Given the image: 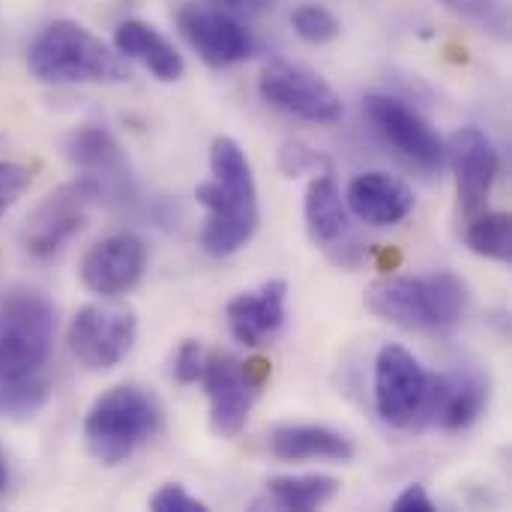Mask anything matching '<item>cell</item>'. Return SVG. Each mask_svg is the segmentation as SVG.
<instances>
[{
	"label": "cell",
	"mask_w": 512,
	"mask_h": 512,
	"mask_svg": "<svg viewBox=\"0 0 512 512\" xmlns=\"http://www.w3.org/2000/svg\"><path fill=\"white\" fill-rule=\"evenodd\" d=\"M195 198L207 207L201 246L213 258L240 252L258 231V186L243 147L219 135L210 147V180L198 183Z\"/></svg>",
	"instance_id": "1"
},
{
	"label": "cell",
	"mask_w": 512,
	"mask_h": 512,
	"mask_svg": "<svg viewBox=\"0 0 512 512\" xmlns=\"http://www.w3.org/2000/svg\"><path fill=\"white\" fill-rule=\"evenodd\" d=\"M27 69L45 84H117L129 78L126 57L69 18L51 21L36 33L27 48Z\"/></svg>",
	"instance_id": "2"
},
{
	"label": "cell",
	"mask_w": 512,
	"mask_h": 512,
	"mask_svg": "<svg viewBox=\"0 0 512 512\" xmlns=\"http://www.w3.org/2000/svg\"><path fill=\"white\" fill-rule=\"evenodd\" d=\"M162 402L138 384L105 390L84 417V444L99 465H123L162 429Z\"/></svg>",
	"instance_id": "3"
},
{
	"label": "cell",
	"mask_w": 512,
	"mask_h": 512,
	"mask_svg": "<svg viewBox=\"0 0 512 512\" xmlns=\"http://www.w3.org/2000/svg\"><path fill=\"white\" fill-rule=\"evenodd\" d=\"M366 306L405 330H450L465 318L468 288L456 273L432 276H390L366 291Z\"/></svg>",
	"instance_id": "4"
},
{
	"label": "cell",
	"mask_w": 512,
	"mask_h": 512,
	"mask_svg": "<svg viewBox=\"0 0 512 512\" xmlns=\"http://www.w3.org/2000/svg\"><path fill=\"white\" fill-rule=\"evenodd\" d=\"M54 330V303L36 288H12L0 303V384L39 375L51 354Z\"/></svg>",
	"instance_id": "5"
},
{
	"label": "cell",
	"mask_w": 512,
	"mask_h": 512,
	"mask_svg": "<svg viewBox=\"0 0 512 512\" xmlns=\"http://www.w3.org/2000/svg\"><path fill=\"white\" fill-rule=\"evenodd\" d=\"M99 198H102L99 183L87 174L51 189L24 222V231H21L24 252L36 261L54 258L84 228L90 207Z\"/></svg>",
	"instance_id": "6"
},
{
	"label": "cell",
	"mask_w": 512,
	"mask_h": 512,
	"mask_svg": "<svg viewBox=\"0 0 512 512\" xmlns=\"http://www.w3.org/2000/svg\"><path fill=\"white\" fill-rule=\"evenodd\" d=\"M267 378H270V363L261 357L246 363L231 354L207 357L201 381L210 399V429L219 438H234L243 432Z\"/></svg>",
	"instance_id": "7"
},
{
	"label": "cell",
	"mask_w": 512,
	"mask_h": 512,
	"mask_svg": "<svg viewBox=\"0 0 512 512\" xmlns=\"http://www.w3.org/2000/svg\"><path fill=\"white\" fill-rule=\"evenodd\" d=\"M258 93L267 105L306 123H336L345 114V105L330 81H324L309 66L282 57L264 63Z\"/></svg>",
	"instance_id": "8"
},
{
	"label": "cell",
	"mask_w": 512,
	"mask_h": 512,
	"mask_svg": "<svg viewBox=\"0 0 512 512\" xmlns=\"http://www.w3.org/2000/svg\"><path fill=\"white\" fill-rule=\"evenodd\" d=\"M138 318L129 306L90 303L81 306L69 324V354L90 372L114 369L135 345Z\"/></svg>",
	"instance_id": "9"
},
{
	"label": "cell",
	"mask_w": 512,
	"mask_h": 512,
	"mask_svg": "<svg viewBox=\"0 0 512 512\" xmlns=\"http://www.w3.org/2000/svg\"><path fill=\"white\" fill-rule=\"evenodd\" d=\"M429 393V375L402 345H384L375 360V408L387 426L411 429Z\"/></svg>",
	"instance_id": "10"
},
{
	"label": "cell",
	"mask_w": 512,
	"mask_h": 512,
	"mask_svg": "<svg viewBox=\"0 0 512 512\" xmlns=\"http://www.w3.org/2000/svg\"><path fill=\"white\" fill-rule=\"evenodd\" d=\"M363 111L378 135L393 144L408 162L420 165L423 171H441L447 159V147L441 135L402 99L387 93H369L363 99Z\"/></svg>",
	"instance_id": "11"
},
{
	"label": "cell",
	"mask_w": 512,
	"mask_h": 512,
	"mask_svg": "<svg viewBox=\"0 0 512 512\" xmlns=\"http://www.w3.org/2000/svg\"><path fill=\"white\" fill-rule=\"evenodd\" d=\"M492 384L480 369H456L429 378L426 402L417 414V429L435 426L444 432H462L474 426L489 408Z\"/></svg>",
	"instance_id": "12"
},
{
	"label": "cell",
	"mask_w": 512,
	"mask_h": 512,
	"mask_svg": "<svg viewBox=\"0 0 512 512\" xmlns=\"http://www.w3.org/2000/svg\"><path fill=\"white\" fill-rule=\"evenodd\" d=\"M303 219L309 240L321 246L333 264L339 267H357L363 261V243L351 231L348 222V207L342 201V192L330 174H321L309 183L306 189V204H303Z\"/></svg>",
	"instance_id": "13"
},
{
	"label": "cell",
	"mask_w": 512,
	"mask_h": 512,
	"mask_svg": "<svg viewBox=\"0 0 512 512\" xmlns=\"http://www.w3.org/2000/svg\"><path fill=\"white\" fill-rule=\"evenodd\" d=\"M447 156L456 174V192H459V210L465 213V219H474L483 213L501 159L495 144L489 141V135L477 126H462L459 132H453L450 144H447Z\"/></svg>",
	"instance_id": "14"
},
{
	"label": "cell",
	"mask_w": 512,
	"mask_h": 512,
	"mask_svg": "<svg viewBox=\"0 0 512 512\" xmlns=\"http://www.w3.org/2000/svg\"><path fill=\"white\" fill-rule=\"evenodd\" d=\"M147 267V246L135 234H114L87 249L81 261V282L99 297H120L132 291Z\"/></svg>",
	"instance_id": "15"
},
{
	"label": "cell",
	"mask_w": 512,
	"mask_h": 512,
	"mask_svg": "<svg viewBox=\"0 0 512 512\" xmlns=\"http://www.w3.org/2000/svg\"><path fill=\"white\" fill-rule=\"evenodd\" d=\"M177 27L198 57L216 69L234 66L252 54V36L231 15L210 6H183L177 12Z\"/></svg>",
	"instance_id": "16"
},
{
	"label": "cell",
	"mask_w": 512,
	"mask_h": 512,
	"mask_svg": "<svg viewBox=\"0 0 512 512\" xmlns=\"http://www.w3.org/2000/svg\"><path fill=\"white\" fill-rule=\"evenodd\" d=\"M66 156L75 168L99 183L102 195L132 198V174L120 141L105 126H81L66 138Z\"/></svg>",
	"instance_id": "17"
},
{
	"label": "cell",
	"mask_w": 512,
	"mask_h": 512,
	"mask_svg": "<svg viewBox=\"0 0 512 512\" xmlns=\"http://www.w3.org/2000/svg\"><path fill=\"white\" fill-rule=\"evenodd\" d=\"M345 207L366 225L390 228L411 216L414 192L408 189V183L387 171H366L351 180L345 192Z\"/></svg>",
	"instance_id": "18"
},
{
	"label": "cell",
	"mask_w": 512,
	"mask_h": 512,
	"mask_svg": "<svg viewBox=\"0 0 512 512\" xmlns=\"http://www.w3.org/2000/svg\"><path fill=\"white\" fill-rule=\"evenodd\" d=\"M285 297H288V285L282 279H270L255 291L237 294L225 306V318L234 339L249 348L264 345L285 321Z\"/></svg>",
	"instance_id": "19"
},
{
	"label": "cell",
	"mask_w": 512,
	"mask_h": 512,
	"mask_svg": "<svg viewBox=\"0 0 512 512\" xmlns=\"http://www.w3.org/2000/svg\"><path fill=\"white\" fill-rule=\"evenodd\" d=\"M114 48L126 60H138L159 81H180L186 72L183 54L147 21L129 18L114 30Z\"/></svg>",
	"instance_id": "20"
},
{
	"label": "cell",
	"mask_w": 512,
	"mask_h": 512,
	"mask_svg": "<svg viewBox=\"0 0 512 512\" xmlns=\"http://www.w3.org/2000/svg\"><path fill=\"white\" fill-rule=\"evenodd\" d=\"M270 453L282 462H309V459H327V462H351L354 444L336 429L327 426H276L270 432Z\"/></svg>",
	"instance_id": "21"
},
{
	"label": "cell",
	"mask_w": 512,
	"mask_h": 512,
	"mask_svg": "<svg viewBox=\"0 0 512 512\" xmlns=\"http://www.w3.org/2000/svg\"><path fill=\"white\" fill-rule=\"evenodd\" d=\"M339 495V480L327 474H303V477H273L267 483V498L273 507L294 512H312L330 504Z\"/></svg>",
	"instance_id": "22"
},
{
	"label": "cell",
	"mask_w": 512,
	"mask_h": 512,
	"mask_svg": "<svg viewBox=\"0 0 512 512\" xmlns=\"http://www.w3.org/2000/svg\"><path fill=\"white\" fill-rule=\"evenodd\" d=\"M468 231L465 240L471 246V252L489 258V261H501L510 264L512 258V219L510 213H480L474 219H468Z\"/></svg>",
	"instance_id": "23"
},
{
	"label": "cell",
	"mask_w": 512,
	"mask_h": 512,
	"mask_svg": "<svg viewBox=\"0 0 512 512\" xmlns=\"http://www.w3.org/2000/svg\"><path fill=\"white\" fill-rule=\"evenodd\" d=\"M291 27L300 39L312 42V45H324V42H333L339 33H342V24L339 18L324 9V6H315V3H303L291 12Z\"/></svg>",
	"instance_id": "24"
},
{
	"label": "cell",
	"mask_w": 512,
	"mask_h": 512,
	"mask_svg": "<svg viewBox=\"0 0 512 512\" xmlns=\"http://www.w3.org/2000/svg\"><path fill=\"white\" fill-rule=\"evenodd\" d=\"M441 6H447L450 12L489 27V30H504L507 27V6L504 0H438Z\"/></svg>",
	"instance_id": "25"
},
{
	"label": "cell",
	"mask_w": 512,
	"mask_h": 512,
	"mask_svg": "<svg viewBox=\"0 0 512 512\" xmlns=\"http://www.w3.org/2000/svg\"><path fill=\"white\" fill-rule=\"evenodd\" d=\"M33 174L27 165L21 162H9V159H0V219L12 210V204L27 192Z\"/></svg>",
	"instance_id": "26"
},
{
	"label": "cell",
	"mask_w": 512,
	"mask_h": 512,
	"mask_svg": "<svg viewBox=\"0 0 512 512\" xmlns=\"http://www.w3.org/2000/svg\"><path fill=\"white\" fill-rule=\"evenodd\" d=\"M279 165H282V171H285L288 177H297V174L324 168L327 159H324L321 153L309 150V147L300 144V141H288V144H282V150H279Z\"/></svg>",
	"instance_id": "27"
},
{
	"label": "cell",
	"mask_w": 512,
	"mask_h": 512,
	"mask_svg": "<svg viewBox=\"0 0 512 512\" xmlns=\"http://www.w3.org/2000/svg\"><path fill=\"white\" fill-rule=\"evenodd\" d=\"M204 363H207V354L198 342L186 339L177 354H174V378L180 384H198L201 375H204Z\"/></svg>",
	"instance_id": "28"
},
{
	"label": "cell",
	"mask_w": 512,
	"mask_h": 512,
	"mask_svg": "<svg viewBox=\"0 0 512 512\" xmlns=\"http://www.w3.org/2000/svg\"><path fill=\"white\" fill-rule=\"evenodd\" d=\"M150 510L156 512H207V504L198 501L195 495H189L183 486L168 483L162 486L153 498H150Z\"/></svg>",
	"instance_id": "29"
},
{
	"label": "cell",
	"mask_w": 512,
	"mask_h": 512,
	"mask_svg": "<svg viewBox=\"0 0 512 512\" xmlns=\"http://www.w3.org/2000/svg\"><path fill=\"white\" fill-rule=\"evenodd\" d=\"M393 510L396 512H435V504H432V498H429V492L420 486V483H414V486H408L396 501H393Z\"/></svg>",
	"instance_id": "30"
},
{
	"label": "cell",
	"mask_w": 512,
	"mask_h": 512,
	"mask_svg": "<svg viewBox=\"0 0 512 512\" xmlns=\"http://www.w3.org/2000/svg\"><path fill=\"white\" fill-rule=\"evenodd\" d=\"M213 3L222 6V9L240 12V15H261L264 9L273 6V0H213Z\"/></svg>",
	"instance_id": "31"
},
{
	"label": "cell",
	"mask_w": 512,
	"mask_h": 512,
	"mask_svg": "<svg viewBox=\"0 0 512 512\" xmlns=\"http://www.w3.org/2000/svg\"><path fill=\"white\" fill-rule=\"evenodd\" d=\"M3 486H6V468H3V459H0V492H3Z\"/></svg>",
	"instance_id": "32"
},
{
	"label": "cell",
	"mask_w": 512,
	"mask_h": 512,
	"mask_svg": "<svg viewBox=\"0 0 512 512\" xmlns=\"http://www.w3.org/2000/svg\"><path fill=\"white\" fill-rule=\"evenodd\" d=\"M0 45H3V33H0Z\"/></svg>",
	"instance_id": "33"
}]
</instances>
